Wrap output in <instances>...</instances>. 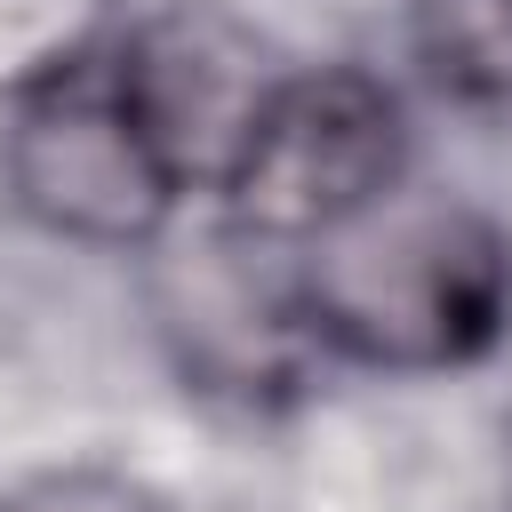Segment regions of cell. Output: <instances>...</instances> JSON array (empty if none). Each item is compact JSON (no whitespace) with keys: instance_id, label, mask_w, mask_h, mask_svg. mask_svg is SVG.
<instances>
[{"instance_id":"6da1fadb","label":"cell","mask_w":512,"mask_h":512,"mask_svg":"<svg viewBox=\"0 0 512 512\" xmlns=\"http://www.w3.org/2000/svg\"><path fill=\"white\" fill-rule=\"evenodd\" d=\"M288 312L352 368H464L512 320V240L464 200L384 192L352 224L296 248Z\"/></svg>"},{"instance_id":"7a4b0ae2","label":"cell","mask_w":512,"mask_h":512,"mask_svg":"<svg viewBox=\"0 0 512 512\" xmlns=\"http://www.w3.org/2000/svg\"><path fill=\"white\" fill-rule=\"evenodd\" d=\"M0 176L40 232L88 248H144L176 216L184 152L152 112L136 56H72L16 96Z\"/></svg>"},{"instance_id":"3957f363","label":"cell","mask_w":512,"mask_h":512,"mask_svg":"<svg viewBox=\"0 0 512 512\" xmlns=\"http://www.w3.org/2000/svg\"><path fill=\"white\" fill-rule=\"evenodd\" d=\"M400 168H408V136L392 88L352 64H328L256 88V104L232 120L216 184H224V224L240 240L312 248L320 232L400 192Z\"/></svg>"},{"instance_id":"277c9868","label":"cell","mask_w":512,"mask_h":512,"mask_svg":"<svg viewBox=\"0 0 512 512\" xmlns=\"http://www.w3.org/2000/svg\"><path fill=\"white\" fill-rule=\"evenodd\" d=\"M424 56L440 88L504 104L512 96V0H448L424 32Z\"/></svg>"},{"instance_id":"5b68a950","label":"cell","mask_w":512,"mask_h":512,"mask_svg":"<svg viewBox=\"0 0 512 512\" xmlns=\"http://www.w3.org/2000/svg\"><path fill=\"white\" fill-rule=\"evenodd\" d=\"M0 512H168V504L112 464H40L16 488H0Z\"/></svg>"}]
</instances>
